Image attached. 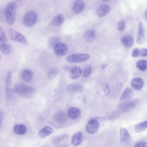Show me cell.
Segmentation results:
<instances>
[{
    "mask_svg": "<svg viewBox=\"0 0 147 147\" xmlns=\"http://www.w3.org/2000/svg\"><path fill=\"white\" fill-rule=\"evenodd\" d=\"M125 23L123 20L119 21L117 25V29L120 32L123 31L125 28Z\"/></svg>",
    "mask_w": 147,
    "mask_h": 147,
    "instance_id": "obj_36",
    "label": "cell"
},
{
    "mask_svg": "<svg viewBox=\"0 0 147 147\" xmlns=\"http://www.w3.org/2000/svg\"><path fill=\"white\" fill-rule=\"evenodd\" d=\"M57 70L55 68L50 70L48 72L47 75L48 78L50 80L52 79L57 75Z\"/></svg>",
    "mask_w": 147,
    "mask_h": 147,
    "instance_id": "obj_34",
    "label": "cell"
},
{
    "mask_svg": "<svg viewBox=\"0 0 147 147\" xmlns=\"http://www.w3.org/2000/svg\"><path fill=\"white\" fill-rule=\"evenodd\" d=\"M144 38V27L142 23L140 22L139 24L138 30L137 38L138 43L141 44L143 43Z\"/></svg>",
    "mask_w": 147,
    "mask_h": 147,
    "instance_id": "obj_22",
    "label": "cell"
},
{
    "mask_svg": "<svg viewBox=\"0 0 147 147\" xmlns=\"http://www.w3.org/2000/svg\"><path fill=\"white\" fill-rule=\"evenodd\" d=\"M83 139V135L80 132L76 133L72 137L71 142L72 144L75 146L80 145L82 143Z\"/></svg>",
    "mask_w": 147,
    "mask_h": 147,
    "instance_id": "obj_19",
    "label": "cell"
},
{
    "mask_svg": "<svg viewBox=\"0 0 147 147\" xmlns=\"http://www.w3.org/2000/svg\"><path fill=\"white\" fill-rule=\"evenodd\" d=\"M103 90L106 95H109L111 92V88L109 85H106L105 86Z\"/></svg>",
    "mask_w": 147,
    "mask_h": 147,
    "instance_id": "obj_39",
    "label": "cell"
},
{
    "mask_svg": "<svg viewBox=\"0 0 147 147\" xmlns=\"http://www.w3.org/2000/svg\"><path fill=\"white\" fill-rule=\"evenodd\" d=\"M92 71V69L91 66H88L85 68L83 71V76L85 77H88L90 75Z\"/></svg>",
    "mask_w": 147,
    "mask_h": 147,
    "instance_id": "obj_33",
    "label": "cell"
},
{
    "mask_svg": "<svg viewBox=\"0 0 147 147\" xmlns=\"http://www.w3.org/2000/svg\"><path fill=\"white\" fill-rule=\"evenodd\" d=\"M37 15L34 11H30L24 16L23 20L24 25L27 27H30L34 25L37 21Z\"/></svg>",
    "mask_w": 147,
    "mask_h": 147,
    "instance_id": "obj_4",
    "label": "cell"
},
{
    "mask_svg": "<svg viewBox=\"0 0 147 147\" xmlns=\"http://www.w3.org/2000/svg\"><path fill=\"white\" fill-rule=\"evenodd\" d=\"M16 4L13 1L8 3L5 9V14L6 21L9 25H12L15 19Z\"/></svg>",
    "mask_w": 147,
    "mask_h": 147,
    "instance_id": "obj_2",
    "label": "cell"
},
{
    "mask_svg": "<svg viewBox=\"0 0 147 147\" xmlns=\"http://www.w3.org/2000/svg\"><path fill=\"white\" fill-rule=\"evenodd\" d=\"M0 41L2 43H5L7 41V38L3 28L0 26Z\"/></svg>",
    "mask_w": 147,
    "mask_h": 147,
    "instance_id": "obj_30",
    "label": "cell"
},
{
    "mask_svg": "<svg viewBox=\"0 0 147 147\" xmlns=\"http://www.w3.org/2000/svg\"><path fill=\"white\" fill-rule=\"evenodd\" d=\"M139 56L141 57H147V49L143 48L140 50Z\"/></svg>",
    "mask_w": 147,
    "mask_h": 147,
    "instance_id": "obj_41",
    "label": "cell"
},
{
    "mask_svg": "<svg viewBox=\"0 0 147 147\" xmlns=\"http://www.w3.org/2000/svg\"><path fill=\"white\" fill-rule=\"evenodd\" d=\"M136 67L140 71H144L147 70V60H141L136 63Z\"/></svg>",
    "mask_w": 147,
    "mask_h": 147,
    "instance_id": "obj_28",
    "label": "cell"
},
{
    "mask_svg": "<svg viewBox=\"0 0 147 147\" xmlns=\"http://www.w3.org/2000/svg\"><path fill=\"white\" fill-rule=\"evenodd\" d=\"M95 32L93 29L88 30L85 31L84 34V37L85 40L90 42L94 39L95 37Z\"/></svg>",
    "mask_w": 147,
    "mask_h": 147,
    "instance_id": "obj_24",
    "label": "cell"
},
{
    "mask_svg": "<svg viewBox=\"0 0 147 147\" xmlns=\"http://www.w3.org/2000/svg\"><path fill=\"white\" fill-rule=\"evenodd\" d=\"M140 50L138 48H135L133 50L131 53L132 56L136 57L139 56Z\"/></svg>",
    "mask_w": 147,
    "mask_h": 147,
    "instance_id": "obj_40",
    "label": "cell"
},
{
    "mask_svg": "<svg viewBox=\"0 0 147 147\" xmlns=\"http://www.w3.org/2000/svg\"><path fill=\"white\" fill-rule=\"evenodd\" d=\"M90 57L89 55L86 53L73 54L67 56L66 60L70 63H78L87 61Z\"/></svg>",
    "mask_w": 147,
    "mask_h": 147,
    "instance_id": "obj_5",
    "label": "cell"
},
{
    "mask_svg": "<svg viewBox=\"0 0 147 147\" xmlns=\"http://www.w3.org/2000/svg\"><path fill=\"white\" fill-rule=\"evenodd\" d=\"M85 7V4L84 2L82 0H77L74 3L72 8L75 13H79L83 11Z\"/></svg>",
    "mask_w": 147,
    "mask_h": 147,
    "instance_id": "obj_13",
    "label": "cell"
},
{
    "mask_svg": "<svg viewBox=\"0 0 147 147\" xmlns=\"http://www.w3.org/2000/svg\"><path fill=\"white\" fill-rule=\"evenodd\" d=\"M13 90L12 91L9 86H6L5 95L7 98L8 100H11L13 98Z\"/></svg>",
    "mask_w": 147,
    "mask_h": 147,
    "instance_id": "obj_31",
    "label": "cell"
},
{
    "mask_svg": "<svg viewBox=\"0 0 147 147\" xmlns=\"http://www.w3.org/2000/svg\"><path fill=\"white\" fill-rule=\"evenodd\" d=\"M145 14L146 17L147 18V9H146V10L145 11Z\"/></svg>",
    "mask_w": 147,
    "mask_h": 147,
    "instance_id": "obj_44",
    "label": "cell"
},
{
    "mask_svg": "<svg viewBox=\"0 0 147 147\" xmlns=\"http://www.w3.org/2000/svg\"><path fill=\"white\" fill-rule=\"evenodd\" d=\"M33 72L28 69H25L22 72V77L24 80L27 82H31L33 79L34 75Z\"/></svg>",
    "mask_w": 147,
    "mask_h": 147,
    "instance_id": "obj_15",
    "label": "cell"
},
{
    "mask_svg": "<svg viewBox=\"0 0 147 147\" xmlns=\"http://www.w3.org/2000/svg\"><path fill=\"white\" fill-rule=\"evenodd\" d=\"M67 134H65L60 136L55 137L53 139V142L54 143H57L65 139L67 137Z\"/></svg>",
    "mask_w": 147,
    "mask_h": 147,
    "instance_id": "obj_37",
    "label": "cell"
},
{
    "mask_svg": "<svg viewBox=\"0 0 147 147\" xmlns=\"http://www.w3.org/2000/svg\"><path fill=\"white\" fill-rule=\"evenodd\" d=\"M139 102L138 99L129 100L119 104L117 106V110L120 113L129 111L134 108Z\"/></svg>",
    "mask_w": 147,
    "mask_h": 147,
    "instance_id": "obj_3",
    "label": "cell"
},
{
    "mask_svg": "<svg viewBox=\"0 0 147 147\" xmlns=\"http://www.w3.org/2000/svg\"><path fill=\"white\" fill-rule=\"evenodd\" d=\"M14 133L18 135H22L26 134L27 131L26 127L22 124H18L15 125L13 127Z\"/></svg>",
    "mask_w": 147,
    "mask_h": 147,
    "instance_id": "obj_21",
    "label": "cell"
},
{
    "mask_svg": "<svg viewBox=\"0 0 147 147\" xmlns=\"http://www.w3.org/2000/svg\"><path fill=\"white\" fill-rule=\"evenodd\" d=\"M60 40L59 38L53 37L50 38L48 40V45L51 48H54L58 43L60 42Z\"/></svg>",
    "mask_w": 147,
    "mask_h": 147,
    "instance_id": "obj_29",
    "label": "cell"
},
{
    "mask_svg": "<svg viewBox=\"0 0 147 147\" xmlns=\"http://www.w3.org/2000/svg\"><path fill=\"white\" fill-rule=\"evenodd\" d=\"M69 117L73 120L78 119L81 115V111L78 108L75 107L70 108L68 111Z\"/></svg>",
    "mask_w": 147,
    "mask_h": 147,
    "instance_id": "obj_16",
    "label": "cell"
},
{
    "mask_svg": "<svg viewBox=\"0 0 147 147\" xmlns=\"http://www.w3.org/2000/svg\"><path fill=\"white\" fill-rule=\"evenodd\" d=\"M147 128V120L138 123L134 126L135 131L140 132L145 130Z\"/></svg>",
    "mask_w": 147,
    "mask_h": 147,
    "instance_id": "obj_26",
    "label": "cell"
},
{
    "mask_svg": "<svg viewBox=\"0 0 147 147\" xmlns=\"http://www.w3.org/2000/svg\"><path fill=\"white\" fill-rule=\"evenodd\" d=\"M54 51L55 54L59 57L65 55L68 51V47L65 43L59 42L54 48Z\"/></svg>",
    "mask_w": 147,
    "mask_h": 147,
    "instance_id": "obj_8",
    "label": "cell"
},
{
    "mask_svg": "<svg viewBox=\"0 0 147 147\" xmlns=\"http://www.w3.org/2000/svg\"><path fill=\"white\" fill-rule=\"evenodd\" d=\"M99 127V124L96 120L92 119L90 120L86 126V130L89 134H93L98 131Z\"/></svg>",
    "mask_w": 147,
    "mask_h": 147,
    "instance_id": "obj_7",
    "label": "cell"
},
{
    "mask_svg": "<svg viewBox=\"0 0 147 147\" xmlns=\"http://www.w3.org/2000/svg\"><path fill=\"white\" fill-rule=\"evenodd\" d=\"M13 91L22 98L30 99L34 96L36 90L31 86L22 83H17L14 85Z\"/></svg>",
    "mask_w": 147,
    "mask_h": 147,
    "instance_id": "obj_1",
    "label": "cell"
},
{
    "mask_svg": "<svg viewBox=\"0 0 147 147\" xmlns=\"http://www.w3.org/2000/svg\"><path fill=\"white\" fill-rule=\"evenodd\" d=\"M110 10V7L107 5H104L98 8L96 11V13L99 17L102 18L107 14Z\"/></svg>",
    "mask_w": 147,
    "mask_h": 147,
    "instance_id": "obj_23",
    "label": "cell"
},
{
    "mask_svg": "<svg viewBox=\"0 0 147 147\" xmlns=\"http://www.w3.org/2000/svg\"><path fill=\"white\" fill-rule=\"evenodd\" d=\"M120 115V112L118 110H115L112 112L110 114L109 119L112 121L118 119Z\"/></svg>",
    "mask_w": 147,
    "mask_h": 147,
    "instance_id": "obj_32",
    "label": "cell"
},
{
    "mask_svg": "<svg viewBox=\"0 0 147 147\" xmlns=\"http://www.w3.org/2000/svg\"><path fill=\"white\" fill-rule=\"evenodd\" d=\"M121 41L123 45L126 48H130L133 45L134 39L130 35H126L122 37Z\"/></svg>",
    "mask_w": 147,
    "mask_h": 147,
    "instance_id": "obj_17",
    "label": "cell"
},
{
    "mask_svg": "<svg viewBox=\"0 0 147 147\" xmlns=\"http://www.w3.org/2000/svg\"><path fill=\"white\" fill-rule=\"evenodd\" d=\"M134 92L131 89L126 88L123 92L120 98L121 101L125 102L130 100L133 96Z\"/></svg>",
    "mask_w": 147,
    "mask_h": 147,
    "instance_id": "obj_12",
    "label": "cell"
},
{
    "mask_svg": "<svg viewBox=\"0 0 147 147\" xmlns=\"http://www.w3.org/2000/svg\"><path fill=\"white\" fill-rule=\"evenodd\" d=\"M120 136L121 141L129 142L131 140V137L128 131L125 128L121 127L120 129Z\"/></svg>",
    "mask_w": 147,
    "mask_h": 147,
    "instance_id": "obj_20",
    "label": "cell"
},
{
    "mask_svg": "<svg viewBox=\"0 0 147 147\" xmlns=\"http://www.w3.org/2000/svg\"><path fill=\"white\" fill-rule=\"evenodd\" d=\"M83 85L79 83H74L69 84L67 86V91L70 94H73L81 92L83 91Z\"/></svg>",
    "mask_w": 147,
    "mask_h": 147,
    "instance_id": "obj_10",
    "label": "cell"
},
{
    "mask_svg": "<svg viewBox=\"0 0 147 147\" xmlns=\"http://www.w3.org/2000/svg\"><path fill=\"white\" fill-rule=\"evenodd\" d=\"M55 123L58 124H64L67 120V117L65 113L62 111H57L54 114L53 117Z\"/></svg>",
    "mask_w": 147,
    "mask_h": 147,
    "instance_id": "obj_9",
    "label": "cell"
},
{
    "mask_svg": "<svg viewBox=\"0 0 147 147\" xmlns=\"http://www.w3.org/2000/svg\"><path fill=\"white\" fill-rule=\"evenodd\" d=\"M11 72L8 71L7 74L5 79V84L6 86H9L10 85L11 82Z\"/></svg>",
    "mask_w": 147,
    "mask_h": 147,
    "instance_id": "obj_35",
    "label": "cell"
},
{
    "mask_svg": "<svg viewBox=\"0 0 147 147\" xmlns=\"http://www.w3.org/2000/svg\"><path fill=\"white\" fill-rule=\"evenodd\" d=\"M4 112L2 110H1L0 111V121L1 125L2 124V122Z\"/></svg>",
    "mask_w": 147,
    "mask_h": 147,
    "instance_id": "obj_42",
    "label": "cell"
},
{
    "mask_svg": "<svg viewBox=\"0 0 147 147\" xmlns=\"http://www.w3.org/2000/svg\"><path fill=\"white\" fill-rule=\"evenodd\" d=\"M107 64L102 65L101 67V69L102 70L105 69L107 67Z\"/></svg>",
    "mask_w": 147,
    "mask_h": 147,
    "instance_id": "obj_43",
    "label": "cell"
},
{
    "mask_svg": "<svg viewBox=\"0 0 147 147\" xmlns=\"http://www.w3.org/2000/svg\"><path fill=\"white\" fill-rule=\"evenodd\" d=\"M134 147H147V143L145 141H140L137 143Z\"/></svg>",
    "mask_w": 147,
    "mask_h": 147,
    "instance_id": "obj_38",
    "label": "cell"
},
{
    "mask_svg": "<svg viewBox=\"0 0 147 147\" xmlns=\"http://www.w3.org/2000/svg\"><path fill=\"white\" fill-rule=\"evenodd\" d=\"M65 18L62 14H58L55 16L53 19L52 23L54 26L59 27L61 26L64 22Z\"/></svg>",
    "mask_w": 147,
    "mask_h": 147,
    "instance_id": "obj_25",
    "label": "cell"
},
{
    "mask_svg": "<svg viewBox=\"0 0 147 147\" xmlns=\"http://www.w3.org/2000/svg\"><path fill=\"white\" fill-rule=\"evenodd\" d=\"M144 84L142 79L139 77H136L131 80V85L132 87L136 90H140L142 89Z\"/></svg>",
    "mask_w": 147,
    "mask_h": 147,
    "instance_id": "obj_11",
    "label": "cell"
},
{
    "mask_svg": "<svg viewBox=\"0 0 147 147\" xmlns=\"http://www.w3.org/2000/svg\"><path fill=\"white\" fill-rule=\"evenodd\" d=\"M0 49L1 52L5 55L9 54L12 51V48L11 46L5 43L1 44Z\"/></svg>",
    "mask_w": 147,
    "mask_h": 147,
    "instance_id": "obj_27",
    "label": "cell"
},
{
    "mask_svg": "<svg viewBox=\"0 0 147 147\" xmlns=\"http://www.w3.org/2000/svg\"><path fill=\"white\" fill-rule=\"evenodd\" d=\"M54 129L51 127L46 126L43 127L38 132V135L41 138H44L53 134Z\"/></svg>",
    "mask_w": 147,
    "mask_h": 147,
    "instance_id": "obj_14",
    "label": "cell"
},
{
    "mask_svg": "<svg viewBox=\"0 0 147 147\" xmlns=\"http://www.w3.org/2000/svg\"><path fill=\"white\" fill-rule=\"evenodd\" d=\"M82 71L80 67L74 66L71 68L69 71L70 77L72 79H76L81 75Z\"/></svg>",
    "mask_w": 147,
    "mask_h": 147,
    "instance_id": "obj_18",
    "label": "cell"
},
{
    "mask_svg": "<svg viewBox=\"0 0 147 147\" xmlns=\"http://www.w3.org/2000/svg\"><path fill=\"white\" fill-rule=\"evenodd\" d=\"M8 34L10 38L22 44L26 45L27 41L25 37L22 34L12 29L8 31Z\"/></svg>",
    "mask_w": 147,
    "mask_h": 147,
    "instance_id": "obj_6",
    "label": "cell"
}]
</instances>
